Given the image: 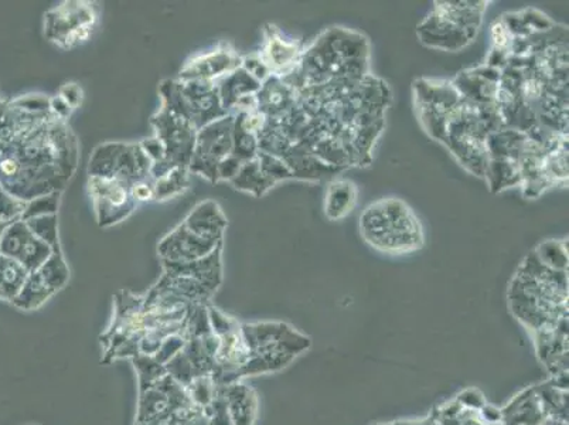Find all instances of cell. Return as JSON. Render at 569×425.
Segmentation results:
<instances>
[{
	"label": "cell",
	"mask_w": 569,
	"mask_h": 425,
	"mask_svg": "<svg viewBox=\"0 0 569 425\" xmlns=\"http://www.w3.org/2000/svg\"><path fill=\"white\" fill-rule=\"evenodd\" d=\"M189 169L175 168L161 176V178L156 179V200H168L183 193L189 188Z\"/></svg>",
	"instance_id": "19"
},
{
	"label": "cell",
	"mask_w": 569,
	"mask_h": 425,
	"mask_svg": "<svg viewBox=\"0 0 569 425\" xmlns=\"http://www.w3.org/2000/svg\"><path fill=\"white\" fill-rule=\"evenodd\" d=\"M29 273L31 272L21 262L8 256H0V297L16 300Z\"/></svg>",
	"instance_id": "18"
},
{
	"label": "cell",
	"mask_w": 569,
	"mask_h": 425,
	"mask_svg": "<svg viewBox=\"0 0 569 425\" xmlns=\"http://www.w3.org/2000/svg\"><path fill=\"white\" fill-rule=\"evenodd\" d=\"M44 18L47 41L64 51L90 41L100 24V12L91 2H64Z\"/></svg>",
	"instance_id": "5"
},
{
	"label": "cell",
	"mask_w": 569,
	"mask_h": 425,
	"mask_svg": "<svg viewBox=\"0 0 569 425\" xmlns=\"http://www.w3.org/2000/svg\"><path fill=\"white\" fill-rule=\"evenodd\" d=\"M62 100L66 101L72 111L77 110L78 107L81 105L82 102V90L81 87L76 85V82H68V85L64 86L60 90Z\"/></svg>",
	"instance_id": "22"
},
{
	"label": "cell",
	"mask_w": 569,
	"mask_h": 425,
	"mask_svg": "<svg viewBox=\"0 0 569 425\" xmlns=\"http://www.w3.org/2000/svg\"><path fill=\"white\" fill-rule=\"evenodd\" d=\"M131 194L136 203L154 202L156 200L155 179L149 178L131 184Z\"/></svg>",
	"instance_id": "21"
},
{
	"label": "cell",
	"mask_w": 569,
	"mask_h": 425,
	"mask_svg": "<svg viewBox=\"0 0 569 425\" xmlns=\"http://www.w3.org/2000/svg\"><path fill=\"white\" fill-rule=\"evenodd\" d=\"M361 234L370 246L384 253H410L422 247L421 223L399 200H382L367 208Z\"/></svg>",
	"instance_id": "2"
},
{
	"label": "cell",
	"mask_w": 569,
	"mask_h": 425,
	"mask_svg": "<svg viewBox=\"0 0 569 425\" xmlns=\"http://www.w3.org/2000/svg\"><path fill=\"white\" fill-rule=\"evenodd\" d=\"M242 65V57L228 43L220 44L215 51L191 58L186 63L180 70L179 80L214 82V80L232 75Z\"/></svg>",
	"instance_id": "11"
},
{
	"label": "cell",
	"mask_w": 569,
	"mask_h": 425,
	"mask_svg": "<svg viewBox=\"0 0 569 425\" xmlns=\"http://www.w3.org/2000/svg\"><path fill=\"white\" fill-rule=\"evenodd\" d=\"M500 415L503 425H568V376L523 390Z\"/></svg>",
	"instance_id": "3"
},
{
	"label": "cell",
	"mask_w": 569,
	"mask_h": 425,
	"mask_svg": "<svg viewBox=\"0 0 569 425\" xmlns=\"http://www.w3.org/2000/svg\"><path fill=\"white\" fill-rule=\"evenodd\" d=\"M3 253L22 264L29 272L36 271L52 257L53 248L34 236L27 223L19 222L4 238Z\"/></svg>",
	"instance_id": "13"
},
{
	"label": "cell",
	"mask_w": 569,
	"mask_h": 425,
	"mask_svg": "<svg viewBox=\"0 0 569 425\" xmlns=\"http://www.w3.org/2000/svg\"><path fill=\"white\" fill-rule=\"evenodd\" d=\"M150 170L152 160L141 144H104L92 155L88 176L134 184L152 178Z\"/></svg>",
	"instance_id": "6"
},
{
	"label": "cell",
	"mask_w": 569,
	"mask_h": 425,
	"mask_svg": "<svg viewBox=\"0 0 569 425\" xmlns=\"http://www.w3.org/2000/svg\"><path fill=\"white\" fill-rule=\"evenodd\" d=\"M234 115L210 122L196 136L193 156H191L189 172L199 174L210 182H219L220 165L233 154Z\"/></svg>",
	"instance_id": "8"
},
{
	"label": "cell",
	"mask_w": 569,
	"mask_h": 425,
	"mask_svg": "<svg viewBox=\"0 0 569 425\" xmlns=\"http://www.w3.org/2000/svg\"><path fill=\"white\" fill-rule=\"evenodd\" d=\"M222 250L223 244L198 261H164V276L144 298L145 304L165 307L205 306V302L222 286Z\"/></svg>",
	"instance_id": "1"
},
{
	"label": "cell",
	"mask_w": 569,
	"mask_h": 425,
	"mask_svg": "<svg viewBox=\"0 0 569 425\" xmlns=\"http://www.w3.org/2000/svg\"><path fill=\"white\" fill-rule=\"evenodd\" d=\"M68 281H70V270L64 260L63 253L62 250L54 251L42 267L29 273L21 294L13 302L22 310H37L57 292H60Z\"/></svg>",
	"instance_id": "9"
},
{
	"label": "cell",
	"mask_w": 569,
	"mask_h": 425,
	"mask_svg": "<svg viewBox=\"0 0 569 425\" xmlns=\"http://www.w3.org/2000/svg\"><path fill=\"white\" fill-rule=\"evenodd\" d=\"M372 425H439L438 422L433 417V415H428L425 418L419 420H401V422H392V423H376Z\"/></svg>",
	"instance_id": "23"
},
{
	"label": "cell",
	"mask_w": 569,
	"mask_h": 425,
	"mask_svg": "<svg viewBox=\"0 0 569 425\" xmlns=\"http://www.w3.org/2000/svg\"><path fill=\"white\" fill-rule=\"evenodd\" d=\"M183 223L191 232L213 242H223V234L227 227L223 210L214 202L200 203Z\"/></svg>",
	"instance_id": "14"
},
{
	"label": "cell",
	"mask_w": 569,
	"mask_h": 425,
	"mask_svg": "<svg viewBox=\"0 0 569 425\" xmlns=\"http://www.w3.org/2000/svg\"><path fill=\"white\" fill-rule=\"evenodd\" d=\"M222 244L199 236L181 223L160 242L158 251L164 261L191 262L210 256Z\"/></svg>",
	"instance_id": "12"
},
{
	"label": "cell",
	"mask_w": 569,
	"mask_h": 425,
	"mask_svg": "<svg viewBox=\"0 0 569 425\" xmlns=\"http://www.w3.org/2000/svg\"><path fill=\"white\" fill-rule=\"evenodd\" d=\"M160 94L164 100L161 107L183 116L198 132L227 115L215 82L166 80L160 85Z\"/></svg>",
	"instance_id": "4"
},
{
	"label": "cell",
	"mask_w": 569,
	"mask_h": 425,
	"mask_svg": "<svg viewBox=\"0 0 569 425\" xmlns=\"http://www.w3.org/2000/svg\"><path fill=\"white\" fill-rule=\"evenodd\" d=\"M156 136L164 146L165 159L160 168L152 174V178L159 179L175 168L189 169L193 156L198 131L183 116L175 114L161 107L158 114L152 119Z\"/></svg>",
	"instance_id": "7"
},
{
	"label": "cell",
	"mask_w": 569,
	"mask_h": 425,
	"mask_svg": "<svg viewBox=\"0 0 569 425\" xmlns=\"http://www.w3.org/2000/svg\"><path fill=\"white\" fill-rule=\"evenodd\" d=\"M297 58L295 44L284 42L281 36L275 31V27L267 34V42L264 44V51L259 55V60L267 67L268 71L281 75L284 68L292 65Z\"/></svg>",
	"instance_id": "16"
},
{
	"label": "cell",
	"mask_w": 569,
	"mask_h": 425,
	"mask_svg": "<svg viewBox=\"0 0 569 425\" xmlns=\"http://www.w3.org/2000/svg\"><path fill=\"white\" fill-rule=\"evenodd\" d=\"M357 202L356 186L347 180L332 183L326 194V216L332 220L345 217Z\"/></svg>",
	"instance_id": "17"
},
{
	"label": "cell",
	"mask_w": 569,
	"mask_h": 425,
	"mask_svg": "<svg viewBox=\"0 0 569 425\" xmlns=\"http://www.w3.org/2000/svg\"><path fill=\"white\" fill-rule=\"evenodd\" d=\"M225 404L233 425H253L257 415V398L248 385L232 383L225 390Z\"/></svg>",
	"instance_id": "15"
},
{
	"label": "cell",
	"mask_w": 569,
	"mask_h": 425,
	"mask_svg": "<svg viewBox=\"0 0 569 425\" xmlns=\"http://www.w3.org/2000/svg\"><path fill=\"white\" fill-rule=\"evenodd\" d=\"M88 192L94 203L100 227H111L121 223L137 206L131 194V184L121 180L88 176Z\"/></svg>",
	"instance_id": "10"
},
{
	"label": "cell",
	"mask_w": 569,
	"mask_h": 425,
	"mask_svg": "<svg viewBox=\"0 0 569 425\" xmlns=\"http://www.w3.org/2000/svg\"><path fill=\"white\" fill-rule=\"evenodd\" d=\"M490 425H503L502 418L498 420V422H494V423H492Z\"/></svg>",
	"instance_id": "24"
},
{
	"label": "cell",
	"mask_w": 569,
	"mask_h": 425,
	"mask_svg": "<svg viewBox=\"0 0 569 425\" xmlns=\"http://www.w3.org/2000/svg\"><path fill=\"white\" fill-rule=\"evenodd\" d=\"M34 236L41 238L42 242L48 244L54 251L62 250L58 243L57 233V214H47V216L33 217L27 223Z\"/></svg>",
	"instance_id": "20"
}]
</instances>
